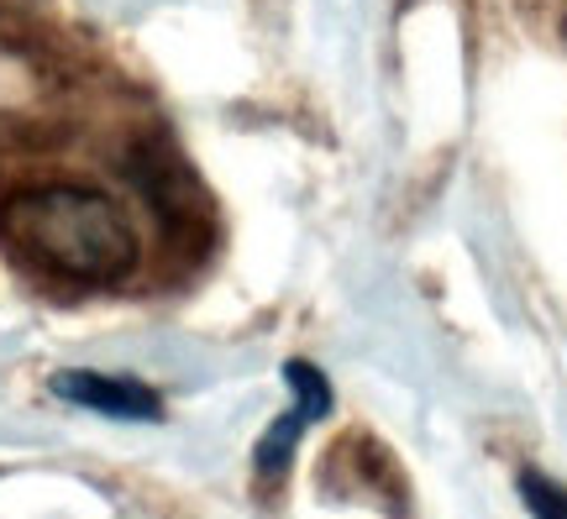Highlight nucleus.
<instances>
[{
    "mask_svg": "<svg viewBox=\"0 0 567 519\" xmlns=\"http://www.w3.org/2000/svg\"><path fill=\"white\" fill-rule=\"evenodd\" d=\"M59 394H63V399L95 404V409H105V415L158 419V399H153V388L126 383V378H101V373H63V378H59Z\"/></svg>",
    "mask_w": 567,
    "mask_h": 519,
    "instance_id": "f257e3e1",
    "label": "nucleus"
},
{
    "mask_svg": "<svg viewBox=\"0 0 567 519\" xmlns=\"http://www.w3.org/2000/svg\"><path fill=\"white\" fill-rule=\"evenodd\" d=\"M289 383H295V394H300V404H295V415H284L274 430H268L264 451H258V461H264V473H274V461L289 457V446H295V436H300V425H310V419L326 415V404H331V394H326V378L316 373V367H305V362H289Z\"/></svg>",
    "mask_w": 567,
    "mask_h": 519,
    "instance_id": "f03ea898",
    "label": "nucleus"
},
{
    "mask_svg": "<svg viewBox=\"0 0 567 519\" xmlns=\"http://www.w3.org/2000/svg\"><path fill=\"white\" fill-rule=\"evenodd\" d=\"M520 499L530 504L536 519H567V488L547 482L542 473H526V478H520Z\"/></svg>",
    "mask_w": 567,
    "mask_h": 519,
    "instance_id": "7ed1b4c3",
    "label": "nucleus"
}]
</instances>
